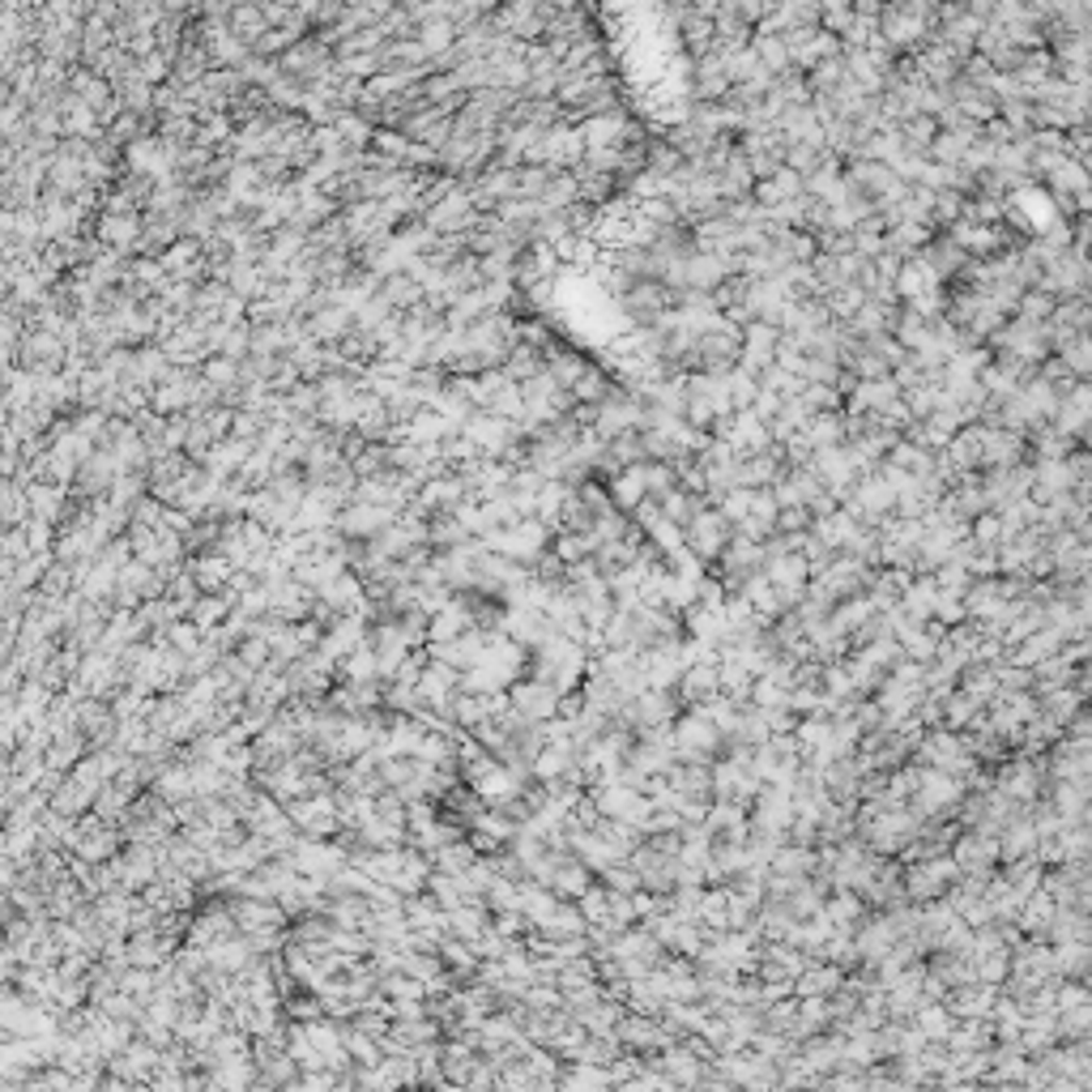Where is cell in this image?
<instances>
[{"mask_svg": "<svg viewBox=\"0 0 1092 1092\" xmlns=\"http://www.w3.org/2000/svg\"><path fill=\"white\" fill-rule=\"evenodd\" d=\"M729 533H734V525L725 520V512H721V508H717V512L700 508V512L682 525V546H687L700 563H712V559L721 555V546L729 542Z\"/></svg>", "mask_w": 1092, "mask_h": 1092, "instance_id": "obj_1", "label": "cell"}, {"mask_svg": "<svg viewBox=\"0 0 1092 1092\" xmlns=\"http://www.w3.org/2000/svg\"><path fill=\"white\" fill-rule=\"evenodd\" d=\"M495 542H499L495 550L503 559H512L520 567H533V559L550 546V525H542V520H512V533H503Z\"/></svg>", "mask_w": 1092, "mask_h": 1092, "instance_id": "obj_2", "label": "cell"}, {"mask_svg": "<svg viewBox=\"0 0 1092 1092\" xmlns=\"http://www.w3.org/2000/svg\"><path fill=\"white\" fill-rule=\"evenodd\" d=\"M508 700H512V708H520V712H525V721H533V725H542V721H550V717L559 712V691H555L546 678L512 682Z\"/></svg>", "mask_w": 1092, "mask_h": 1092, "instance_id": "obj_3", "label": "cell"}, {"mask_svg": "<svg viewBox=\"0 0 1092 1092\" xmlns=\"http://www.w3.org/2000/svg\"><path fill=\"white\" fill-rule=\"evenodd\" d=\"M943 1002H947V1011H951L956 1019H981V1015H990V1011H994V1002H998V985H990V981H964V985L947 990V994H943Z\"/></svg>", "mask_w": 1092, "mask_h": 1092, "instance_id": "obj_4", "label": "cell"}, {"mask_svg": "<svg viewBox=\"0 0 1092 1092\" xmlns=\"http://www.w3.org/2000/svg\"><path fill=\"white\" fill-rule=\"evenodd\" d=\"M593 879H597V874H593V870H589L580 857H572V849H567V853L555 862V870H550L546 887H550L559 900H576V896H580V892H584Z\"/></svg>", "mask_w": 1092, "mask_h": 1092, "instance_id": "obj_5", "label": "cell"}, {"mask_svg": "<svg viewBox=\"0 0 1092 1092\" xmlns=\"http://www.w3.org/2000/svg\"><path fill=\"white\" fill-rule=\"evenodd\" d=\"M823 917L832 921V930L853 934V926L866 917V900H862L857 892H849V887H832V892L823 896Z\"/></svg>", "mask_w": 1092, "mask_h": 1092, "instance_id": "obj_6", "label": "cell"}, {"mask_svg": "<svg viewBox=\"0 0 1092 1092\" xmlns=\"http://www.w3.org/2000/svg\"><path fill=\"white\" fill-rule=\"evenodd\" d=\"M909 1024L921 1032V1041H943L947 1032H951V1024H956V1015L947 1011V1002L943 998H926L913 1015H909Z\"/></svg>", "mask_w": 1092, "mask_h": 1092, "instance_id": "obj_7", "label": "cell"}, {"mask_svg": "<svg viewBox=\"0 0 1092 1092\" xmlns=\"http://www.w3.org/2000/svg\"><path fill=\"white\" fill-rule=\"evenodd\" d=\"M550 550H555L563 563L589 559V555L597 550V533H593V529H555V533H550Z\"/></svg>", "mask_w": 1092, "mask_h": 1092, "instance_id": "obj_8", "label": "cell"}, {"mask_svg": "<svg viewBox=\"0 0 1092 1092\" xmlns=\"http://www.w3.org/2000/svg\"><path fill=\"white\" fill-rule=\"evenodd\" d=\"M657 503H661V516H665L670 525H678V529H682V525H687V520H691V516H695V512H700L708 499H700V495H687V491H665Z\"/></svg>", "mask_w": 1092, "mask_h": 1092, "instance_id": "obj_9", "label": "cell"}, {"mask_svg": "<svg viewBox=\"0 0 1092 1092\" xmlns=\"http://www.w3.org/2000/svg\"><path fill=\"white\" fill-rule=\"evenodd\" d=\"M930 580L938 584V593H951V597H964L968 593V584H973V572L964 567V563H956V559H947V563H938L934 572H930Z\"/></svg>", "mask_w": 1092, "mask_h": 1092, "instance_id": "obj_10", "label": "cell"}, {"mask_svg": "<svg viewBox=\"0 0 1092 1092\" xmlns=\"http://www.w3.org/2000/svg\"><path fill=\"white\" fill-rule=\"evenodd\" d=\"M644 495H648V491H644V482H640V469H636V473H623V478H614V482H610V499H614V508H619V512H631Z\"/></svg>", "mask_w": 1092, "mask_h": 1092, "instance_id": "obj_11", "label": "cell"}, {"mask_svg": "<svg viewBox=\"0 0 1092 1092\" xmlns=\"http://www.w3.org/2000/svg\"><path fill=\"white\" fill-rule=\"evenodd\" d=\"M597 883L610 887V892H636V887H640V874H636V866H631L627 857H619V862H610L606 870H597Z\"/></svg>", "mask_w": 1092, "mask_h": 1092, "instance_id": "obj_12", "label": "cell"}]
</instances>
